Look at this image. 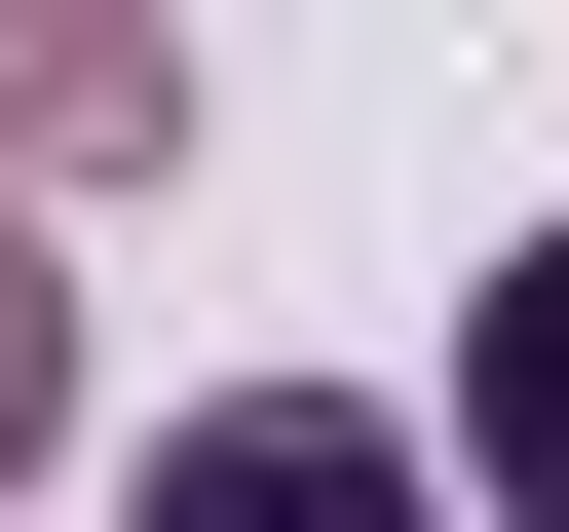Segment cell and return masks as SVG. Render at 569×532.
<instances>
[{"label":"cell","mask_w":569,"mask_h":532,"mask_svg":"<svg viewBox=\"0 0 569 532\" xmlns=\"http://www.w3.org/2000/svg\"><path fill=\"white\" fill-rule=\"evenodd\" d=\"M114 532H456V494H418V418H342V381H228V418L114 456Z\"/></svg>","instance_id":"1"},{"label":"cell","mask_w":569,"mask_h":532,"mask_svg":"<svg viewBox=\"0 0 569 532\" xmlns=\"http://www.w3.org/2000/svg\"><path fill=\"white\" fill-rule=\"evenodd\" d=\"M456 418H493V532H569V228L456 305Z\"/></svg>","instance_id":"2"},{"label":"cell","mask_w":569,"mask_h":532,"mask_svg":"<svg viewBox=\"0 0 569 532\" xmlns=\"http://www.w3.org/2000/svg\"><path fill=\"white\" fill-rule=\"evenodd\" d=\"M0 418H39V228H0Z\"/></svg>","instance_id":"3"}]
</instances>
